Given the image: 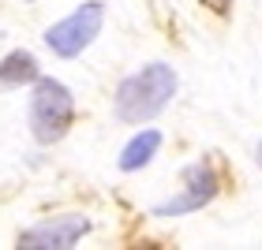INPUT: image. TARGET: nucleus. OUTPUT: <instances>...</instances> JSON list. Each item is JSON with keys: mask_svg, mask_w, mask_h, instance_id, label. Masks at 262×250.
I'll return each mask as SVG.
<instances>
[{"mask_svg": "<svg viewBox=\"0 0 262 250\" xmlns=\"http://www.w3.org/2000/svg\"><path fill=\"white\" fill-rule=\"evenodd\" d=\"M176 93V71L169 64H146L142 71H135V75H127L120 82V90H116V120L124 123H146L154 120L165 105H169V97Z\"/></svg>", "mask_w": 262, "mask_h": 250, "instance_id": "1", "label": "nucleus"}, {"mask_svg": "<svg viewBox=\"0 0 262 250\" xmlns=\"http://www.w3.org/2000/svg\"><path fill=\"white\" fill-rule=\"evenodd\" d=\"M71 120H75V101L71 90L56 79H34V93H30V131L41 146H53L68 135Z\"/></svg>", "mask_w": 262, "mask_h": 250, "instance_id": "2", "label": "nucleus"}, {"mask_svg": "<svg viewBox=\"0 0 262 250\" xmlns=\"http://www.w3.org/2000/svg\"><path fill=\"white\" fill-rule=\"evenodd\" d=\"M101 22H105V4L101 0H86V4H79L68 19L53 22V27L45 30V45H49L56 56L71 60V56H79L94 38H98Z\"/></svg>", "mask_w": 262, "mask_h": 250, "instance_id": "3", "label": "nucleus"}, {"mask_svg": "<svg viewBox=\"0 0 262 250\" xmlns=\"http://www.w3.org/2000/svg\"><path fill=\"white\" fill-rule=\"evenodd\" d=\"M217 172H213L210 161H195L184 168V190L176 194L172 202H165V206L154 209V217H180V213H195L202 206H210L213 198H217Z\"/></svg>", "mask_w": 262, "mask_h": 250, "instance_id": "4", "label": "nucleus"}, {"mask_svg": "<svg viewBox=\"0 0 262 250\" xmlns=\"http://www.w3.org/2000/svg\"><path fill=\"white\" fill-rule=\"evenodd\" d=\"M90 232V220L86 217H75V213H68V217H53V220H41L27 228L19 235V246H30V250H49V246H75L82 235Z\"/></svg>", "mask_w": 262, "mask_h": 250, "instance_id": "5", "label": "nucleus"}, {"mask_svg": "<svg viewBox=\"0 0 262 250\" xmlns=\"http://www.w3.org/2000/svg\"><path fill=\"white\" fill-rule=\"evenodd\" d=\"M158 146H161V131H154V127L139 131V135L120 149V168H124V172H139L142 164H150V161H154Z\"/></svg>", "mask_w": 262, "mask_h": 250, "instance_id": "6", "label": "nucleus"}, {"mask_svg": "<svg viewBox=\"0 0 262 250\" xmlns=\"http://www.w3.org/2000/svg\"><path fill=\"white\" fill-rule=\"evenodd\" d=\"M38 79V60L27 49H15L0 60V86H23V82Z\"/></svg>", "mask_w": 262, "mask_h": 250, "instance_id": "7", "label": "nucleus"}, {"mask_svg": "<svg viewBox=\"0 0 262 250\" xmlns=\"http://www.w3.org/2000/svg\"><path fill=\"white\" fill-rule=\"evenodd\" d=\"M255 161H258V168H262V142H258V149H255Z\"/></svg>", "mask_w": 262, "mask_h": 250, "instance_id": "8", "label": "nucleus"}]
</instances>
